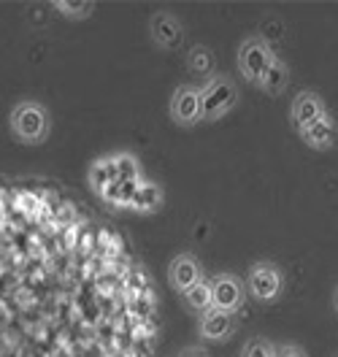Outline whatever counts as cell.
<instances>
[{"label": "cell", "instance_id": "7c38bea8", "mask_svg": "<svg viewBox=\"0 0 338 357\" xmlns=\"http://www.w3.org/2000/svg\"><path fill=\"white\" fill-rule=\"evenodd\" d=\"M187 70H190L192 79L201 82V87L206 84V82H211V79L217 76V60H214L211 49H208V46H201V44L192 46L190 54H187Z\"/></svg>", "mask_w": 338, "mask_h": 357}, {"label": "cell", "instance_id": "44dd1931", "mask_svg": "<svg viewBox=\"0 0 338 357\" xmlns=\"http://www.w3.org/2000/svg\"><path fill=\"white\" fill-rule=\"evenodd\" d=\"M333 306H336V314H338V284H336V290H333Z\"/></svg>", "mask_w": 338, "mask_h": 357}, {"label": "cell", "instance_id": "3957f363", "mask_svg": "<svg viewBox=\"0 0 338 357\" xmlns=\"http://www.w3.org/2000/svg\"><path fill=\"white\" fill-rule=\"evenodd\" d=\"M276 63V54H273V49L270 44L263 38V36H249L241 41L238 46V68H241V73H244V79H247L249 84H263V79L268 76V70L273 68Z\"/></svg>", "mask_w": 338, "mask_h": 357}, {"label": "cell", "instance_id": "5b68a950", "mask_svg": "<svg viewBox=\"0 0 338 357\" xmlns=\"http://www.w3.org/2000/svg\"><path fill=\"white\" fill-rule=\"evenodd\" d=\"M168 114H171V122L179 128H195L198 122H203L201 87L184 84V87L174 89V95L168 100Z\"/></svg>", "mask_w": 338, "mask_h": 357}, {"label": "cell", "instance_id": "6da1fadb", "mask_svg": "<svg viewBox=\"0 0 338 357\" xmlns=\"http://www.w3.org/2000/svg\"><path fill=\"white\" fill-rule=\"evenodd\" d=\"M8 125H11V135L20 144H30V146L44 144L46 138H49V133H52L49 112H46L38 100H20L11 109Z\"/></svg>", "mask_w": 338, "mask_h": 357}, {"label": "cell", "instance_id": "30bf717a", "mask_svg": "<svg viewBox=\"0 0 338 357\" xmlns=\"http://www.w3.org/2000/svg\"><path fill=\"white\" fill-rule=\"evenodd\" d=\"M236 333V314L211 309L201 317V338L206 341H227Z\"/></svg>", "mask_w": 338, "mask_h": 357}, {"label": "cell", "instance_id": "8992f818", "mask_svg": "<svg viewBox=\"0 0 338 357\" xmlns=\"http://www.w3.org/2000/svg\"><path fill=\"white\" fill-rule=\"evenodd\" d=\"M149 36L165 52H174L184 44V27H181L179 17H174L171 11H155L149 17Z\"/></svg>", "mask_w": 338, "mask_h": 357}, {"label": "cell", "instance_id": "277c9868", "mask_svg": "<svg viewBox=\"0 0 338 357\" xmlns=\"http://www.w3.org/2000/svg\"><path fill=\"white\" fill-rule=\"evenodd\" d=\"M247 290L260 303H273L284 292V273L273 263H254L247 273Z\"/></svg>", "mask_w": 338, "mask_h": 357}, {"label": "cell", "instance_id": "9a60e30c", "mask_svg": "<svg viewBox=\"0 0 338 357\" xmlns=\"http://www.w3.org/2000/svg\"><path fill=\"white\" fill-rule=\"evenodd\" d=\"M160 203H162V190H160L158 184H152V181H144V184H141V190L135 192L130 208L146 214V211H155Z\"/></svg>", "mask_w": 338, "mask_h": 357}, {"label": "cell", "instance_id": "ba28073f", "mask_svg": "<svg viewBox=\"0 0 338 357\" xmlns=\"http://www.w3.org/2000/svg\"><path fill=\"white\" fill-rule=\"evenodd\" d=\"M214 290V309L236 314L244 303V284L236 273H217L211 282Z\"/></svg>", "mask_w": 338, "mask_h": 357}, {"label": "cell", "instance_id": "2e32d148", "mask_svg": "<svg viewBox=\"0 0 338 357\" xmlns=\"http://www.w3.org/2000/svg\"><path fill=\"white\" fill-rule=\"evenodd\" d=\"M287 82H290V68H287L284 60H279V57H276V63H273V68L268 70V76L263 79L260 89H266L268 95L276 98V95H282V92H284Z\"/></svg>", "mask_w": 338, "mask_h": 357}, {"label": "cell", "instance_id": "ac0fdd59", "mask_svg": "<svg viewBox=\"0 0 338 357\" xmlns=\"http://www.w3.org/2000/svg\"><path fill=\"white\" fill-rule=\"evenodd\" d=\"M114 162H116V171H119V181L141 178V174H138V162H135L130 155H116L114 157Z\"/></svg>", "mask_w": 338, "mask_h": 357}, {"label": "cell", "instance_id": "e0dca14e", "mask_svg": "<svg viewBox=\"0 0 338 357\" xmlns=\"http://www.w3.org/2000/svg\"><path fill=\"white\" fill-rule=\"evenodd\" d=\"M54 8L68 17V20H84V17H90L92 11H95V3H79V0H57L54 3Z\"/></svg>", "mask_w": 338, "mask_h": 357}, {"label": "cell", "instance_id": "4fadbf2b", "mask_svg": "<svg viewBox=\"0 0 338 357\" xmlns=\"http://www.w3.org/2000/svg\"><path fill=\"white\" fill-rule=\"evenodd\" d=\"M181 303H184L187 312L198 314V317H203L206 312H211V309H214V290H211V282L203 279L201 284H195L192 290L181 292Z\"/></svg>", "mask_w": 338, "mask_h": 357}, {"label": "cell", "instance_id": "5bb4252c", "mask_svg": "<svg viewBox=\"0 0 338 357\" xmlns=\"http://www.w3.org/2000/svg\"><path fill=\"white\" fill-rule=\"evenodd\" d=\"M119 181V171H116V162L114 157H106V160H98L95 165L90 168V184L95 187L98 195H103L112 184Z\"/></svg>", "mask_w": 338, "mask_h": 357}, {"label": "cell", "instance_id": "7a4b0ae2", "mask_svg": "<svg viewBox=\"0 0 338 357\" xmlns=\"http://www.w3.org/2000/svg\"><path fill=\"white\" fill-rule=\"evenodd\" d=\"M201 103H203V122H217L236 109L238 103V87L236 82L225 76V73H217L211 82H206L201 87Z\"/></svg>", "mask_w": 338, "mask_h": 357}, {"label": "cell", "instance_id": "d6986e66", "mask_svg": "<svg viewBox=\"0 0 338 357\" xmlns=\"http://www.w3.org/2000/svg\"><path fill=\"white\" fill-rule=\"evenodd\" d=\"M244 357H273V349H270L266 341H252L247 349H244Z\"/></svg>", "mask_w": 338, "mask_h": 357}, {"label": "cell", "instance_id": "9c48e42d", "mask_svg": "<svg viewBox=\"0 0 338 357\" xmlns=\"http://www.w3.org/2000/svg\"><path fill=\"white\" fill-rule=\"evenodd\" d=\"M203 282V268L192 255H176L168 266V284L171 290L187 292Z\"/></svg>", "mask_w": 338, "mask_h": 357}, {"label": "cell", "instance_id": "8fae6325", "mask_svg": "<svg viewBox=\"0 0 338 357\" xmlns=\"http://www.w3.org/2000/svg\"><path fill=\"white\" fill-rule=\"evenodd\" d=\"M300 141L306 144V146H312V149H319V152H325V149H330L333 144H336L338 138V125L336 119L330 116V114H325L322 119H316L314 125H309L306 130H300Z\"/></svg>", "mask_w": 338, "mask_h": 357}, {"label": "cell", "instance_id": "52a82bcc", "mask_svg": "<svg viewBox=\"0 0 338 357\" xmlns=\"http://www.w3.org/2000/svg\"><path fill=\"white\" fill-rule=\"evenodd\" d=\"M325 114H328L325 100L312 89H300L293 98V103H290V122H293V128L298 133L306 130L309 125H314L316 119H322Z\"/></svg>", "mask_w": 338, "mask_h": 357}, {"label": "cell", "instance_id": "ffe728a7", "mask_svg": "<svg viewBox=\"0 0 338 357\" xmlns=\"http://www.w3.org/2000/svg\"><path fill=\"white\" fill-rule=\"evenodd\" d=\"M273 357H306V352L295 344H284V347H276L273 349Z\"/></svg>", "mask_w": 338, "mask_h": 357}]
</instances>
